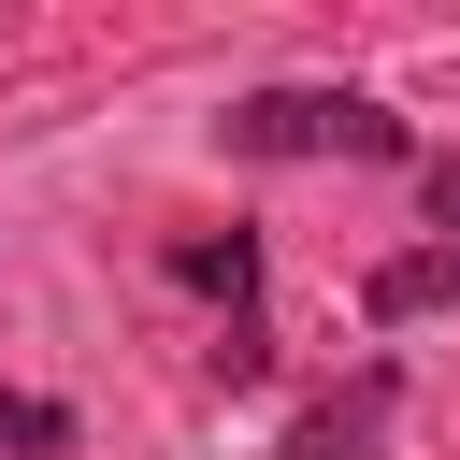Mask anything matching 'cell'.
<instances>
[{"label": "cell", "mask_w": 460, "mask_h": 460, "mask_svg": "<svg viewBox=\"0 0 460 460\" xmlns=\"http://www.w3.org/2000/svg\"><path fill=\"white\" fill-rule=\"evenodd\" d=\"M230 158H417V129L374 101V86H259L216 115Z\"/></svg>", "instance_id": "obj_1"}, {"label": "cell", "mask_w": 460, "mask_h": 460, "mask_svg": "<svg viewBox=\"0 0 460 460\" xmlns=\"http://www.w3.org/2000/svg\"><path fill=\"white\" fill-rule=\"evenodd\" d=\"M388 402H402V374H388V359H359L345 388H316V402L288 417V446H273V460H388Z\"/></svg>", "instance_id": "obj_2"}, {"label": "cell", "mask_w": 460, "mask_h": 460, "mask_svg": "<svg viewBox=\"0 0 460 460\" xmlns=\"http://www.w3.org/2000/svg\"><path fill=\"white\" fill-rule=\"evenodd\" d=\"M158 273H172V288H201V302H230V316H259V230H172V244H158Z\"/></svg>", "instance_id": "obj_3"}, {"label": "cell", "mask_w": 460, "mask_h": 460, "mask_svg": "<svg viewBox=\"0 0 460 460\" xmlns=\"http://www.w3.org/2000/svg\"><path fill=\"white\" fill-rule=\"evenodd\" d=\"M446 302H460V244H402V259H374V288H359V316H374V331L446 316Z\"/></svg>", "instance_id": "obj_4"}, {"label": "cell", "mask_w": 460, "mask_h": 460, "mask_svg": "<svg viewBox=\"0 0 460 460\" xmlns=\"http://www.w3.org/2000/svg\"><path fill=\"white\" fill-rule=\"evenodd\" d=\"M0 446H14V460H72V402H43V388H0Z\"/></svg>", "instance_id": "obj_5"}, {"label": "cell", "mask_w": 460, "mask_h": 460, "mask_svg": "<svg viewBox=\"0 0 460 460\" xmlns=\"http://www.w3.org/2000/svg\"><path fill=\"white\" fill-rule=\"evenodd\" d=\"M201 359H216V388H259V374H273V316H230Z\"/></svg>", "instance_id": "obj_6"}, {"label": "cell", "mask_w": 460, "mask_h": 460, "mask_svg": "<svg viewBox=\"0 0 460 460\" xmlns=\"http://www.w3.org/2000/svg\"><path fill=\"white\" fill-rule=\"evenodd\" d=\"M417 201H431V230L460 244V158H417Z\"/></svg>", "instance_id": "obj_7"}]
</instances>
